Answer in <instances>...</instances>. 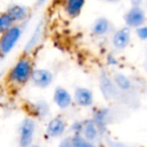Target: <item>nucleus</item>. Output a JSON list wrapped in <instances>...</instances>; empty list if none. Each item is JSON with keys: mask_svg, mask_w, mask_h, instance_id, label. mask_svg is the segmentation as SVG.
<instances>
[{"mask_svg": "<svg viewBox=\"0 0 147 147\" xmlns=\"http://www.w3.org/2000/svg\"><path fill=\"white\" fill-rule=\"evenodd\" d=\"M34 129L35 123L32 119L26 118L22 121L20 128H19V134H20L19 143H20V146L26 147L31 144L33 134H34Z\"/></svg>", "mask_w": 147, "mask_h": 147, "instance_id": "obj_3", "label": "nucleus"}, {"mask_svg": "<svg viewBox=\"0 0 147 147\" xmlns=\"http://www.w3.org/2000/svg\"><path fill=\"white\" fill-rule=\"evenodd\" d=\"M107 1H109V2H116L118 0H107Z\"/></svg>", "mask_w": 147, "mask_h": 147, "instance_id": "obj_23", "label": "nucleus"}, {"mask_svg": "<svg viewBox=\"0 0 147 147\" xmlns=\"http://www.w3.org/2000/svg\"><path fill=\"white\" fill-rule=\"evenodd\" d=\"M30 79L34 86L38 88H47L53 83V74L47 69H37L32 71Z\"/></svg>", "mask_w": 147, "mask_h": 147, "instance_id": "obj_5", "label": "nucleus"}, {"mask_svg": "<svg viewBox=\"0 0 147 147\" xmlns=\"http://www.w3.org/2000/svg\"><path fill=\"white\" fill-rule=\"evenodd\" d=\"M124 20L127 26L137 28L145 22V13L140 6H132V8L125 14Z\"/></svg>", "mask_w": 147, "mask_h": 147, "instance_id": "obj_4", "label": "nucleus"}, {"mask_svg": "<svg viewBox=\"0 0 147 147\" xmlns=\"http://www.w3.org/2000/svg\"><path fill=\"white\" fill-rule=\"evenodd\" d=\"M132 3V6H140L142 3V0H130Z\"/></svg>", "mask_w": 147, "mask_h": 147, "instance_id": "obj_22", "label": "nucleus"}, {"mask_svg": "<svg viewBox=\"0 0 147 147\" xmlns=\"http://www.w3.org/2000/svg\"><path fill=\"white\" fill-rule=\"evenodd\" d=\"M39 34H40V31H39V28H37L36 30H35L33 37H31V39L29 40V45H28L32 47V45H34V43H36V38H38V37H39Z\"/></svg>", "mask_w": 147, "mask_h": 147, "instance_id": "obj_21", "label": "nucleus"}, {"mask_svg": "<svg viewBox=\"0 0 147 147\" xmlns=\"http://www.w3.org/2000/svg\"><path fill=\"white\" fill-rule=\"evenodd\" d=\"M98 126L94 120L87 121L83 127V134L89 141H94L98 137Z\"/></svg>", "mask_w": 147, "mask_h": 147, "instance_id": "obj_12", "label": "nucleus"}, {"mask_svg": "<svg viewBox=\"0 0 147 147\" xmlns=\"http://www.w3.org/2000/svg\"><path fill=\"white\" fill-rule=\"evenodd\" d=\"M45 0H38L39 3H42V2H45Z\"/></svg>", "mask_w": 147, "mask_h": 147, "instance_id": "obj_24", "label": "nucleus"}, {"mask_svg": "<svg viewBox=\"0 0 147 147\" xmlns=\"http://www.w3.org/2000/svg\"><path fill=\"white\" fill-rule=\"evenodd\" d=\"M117 85L113 83L107 76H103L101 78V90L103 92V95L107 99L114 98L117 94Z\"/></svg>", "mask_w": 147, "mask_h": 147, "instance_id": "obj_10", "label": "nucleus"}, {"mask_svg": "<svg viewBox=\"0 0 147 147\" xmlns=\"http://www.w3.org/2000/svg\"><path fill=\"white\" fill-rule=\"evenodd\" d=\"M136 33L139 36V38L143 39V40L147 39V27L146 26H142V25H141V26L137 27Z\"/></svg>", "mask_w": 147, "mask_h": 147, "instance_id": "obj_19", "label": "nucleus"}, {"mask_svg": "<svg viewBox=\"0 0 147 147\" xmlns=\"http://www.w3.org/2000/svg\"><path fill=\"white\" fill-rule=\"evenodd\" d=\"M65 122L61 118H55L47 127V134L51 137H59L65 132Z\"/></svg>", "mask_w": 147, "mask_h": 147, "instance_id": "obj_9", "label": "nucleus"}, {"mask_svg": "<svg viewBox=\"0 0 147 147\" xmlns=\"http://www.w3.org/2000/svg\"><path fill=\"white\" fill-rule=\"evenodd\" d=\"M83 127H84L83 124H81V123H79V122H76L71 126V130L75 131L76 134H80V132H83Z\"/></svg>", "mask_w": 147, "mask_h": 147, "instance_id": "obj_20", "label": "nucleus"}, {"mask_svg": "<svg viewBox=\"0 0 147 147\" xmlns=\"http://www.w3.org/2000/svg\"><path fill=\"white\" fill-rule=\"evenodd\" d=\"M75 101L82 107H89L93 104V94L87 88H77L75 92Z\"/></svg>", "mask_w": 147, "mask_h": 147, "instance_id": "obj_8", "label": "nucleus"}, {"mask_svg": "<svg viewBox=\"0 0 147 147\" xmlns=\"http://www.w3.org/2000/svg\"><path fill=\"white\" fill-rule=\"evenodd\" d=\"M7 12L9 13V15L12 17L14 21H22L27 16L26 8L21 5H13V6L9 7Z\"/></svg>", "mask_w": 147, "mask_h": 147, "instance_id": "obj_14", "label": "nucleus"}, {"mask_svg": "<svg viewBox=\"0 0 147 147\" xmlns=\"http://www.w3.org/2000/svg\"><path fill=\"white\" fill-rule=\"evenodd\" d=\"M110 29V22L105 17L97 19L93 25V32L96 35H104Z\"/></svg>", "mask_w": 147, "mask_h": 147, "instance_id": "obj_13", "label": "nucleus"}, {"mask_svg": "<svg viewBox=\"0 0 147 147\" xmlns=\"http://www.w3.org/2000/svg\"><path fill=\"white\" fill-rule=\"evenodd\" d=\"M112 42L116 49H125L130 42V29H129V26L123 27V28L117 30L113 35Z\"/></svg>", "mask_w": 147, "mask_h": 147, "instance_id": "obj_6", "label": "nucleus"}, {"mask_svg": "<svg viewBox=\"0 0 147 147\" xmlns=\"http://www.w3.org/2000/svg\"><path fill=\"white\" fill-rule=\"evenodd\" d=\"M13 22H15V21L9 15L8 12L3 13L1 15V17H0V30H1V32L4 33L6 30L11 28L13 26Z\"/></svg>", "mask_w": 147, "mask_h": 147, "instance_id": "obj_16", "label": "nucleus"}, {"mask_svg": "<svg viewBox=\"0 0 147 147\" xmlns=\"http://www.w3.org/2000/svg\"><path fill=\"white\" fill-rule=\"evenodd\" d=\"M114 82L120 90L128 91L131 88V82L126 76L122 74H116L114 77Z\"/></svg>", "mask_w": 147, "mask_h": 147, "instance_id": "obj_15", "label": "nucleus"}, {"mask_svg": "<svg viewBox=\"0 0 147 147\" xmlns=\"http://www.w3.org/2000/svg\"><path fill=\"white\" fill-rule=\"evenodd\" d=\"M21 35V28L18 25L12 26L6 30L2 35V38L0 41V51L2 57L6 55L7 53H10L11 49L14 47L16 42L18 41L19 37Z\"/></svg>", "mask_w": 147, "mask_h": 147, "instance_id": "obj_2", "label": "nucleus"}, {"mask_svg": "<svg viewBox=\"0 0 147 147\" xmlns=\"http://www.w3.org/2000/svg\"><path fill=\"white\" fill-rule=\"evenodd\" d=\"M31 63L28 59H21L15 63L10 73V79L16 84L22 85L28 81L31 77Z\"/></svg>", "mask_w": 147, "mask_h": 147, "instance_id": "obj_1", "label": "nucleus"}, {"mask_svg": "<svg viewBox=\"0 0 147 147\" xmlns=\"http://www.w3.org/2000/svg\"><path fill=\"white\" fill-rule=\"evenodd\" d=\"M91 141L86 139L85 137L81 136L80 134H75L71 138V146L76 147H84V146H92Z\"/></svg>", "mask_w": 147, "mask_h": 147, "instance_id": "obj_17", "label": "nucleus"}, {"mask_svg": "<svg viewBox=\"0 0 147 147\" xmlns=\"http://www.w3.org/2000/svg\"><path fill=\"white\" fill-rule=\"evenodd\" d=\"M85 4V0H67L65 3V10L71 17H76L82 11V8Z\"/></svg>", "mask_w": 147, "mask_h": 147, "instance_id": "obj_11", "label": "nucleus"}, {"mask_svg": "<svg viewBox=\"0 0 147 147\" xmlns=\"http://www.w3.org/2000/svg\"><path fill=\"white\" fill-rule=\"evenodd\" d=\"M107 113H108V111L107 110H99L98 112L95 114V118H94V121L95 123L97 124V126H98L99 129H103L105 127V125H106V118H107Z\"/></svg>", "mask_w": 147, "mask_h": 147, "instance_id": "obj_18", "label": "nucleus"}, {"mask_svg": "<svg viewBox=\"0 0 147 147\" xmlns=\"http://www.w3.org/2000/svg\"><path fill=\"white\" fill-rule=\"evenodd\" d=\"M53 101L61 109H67L71 104V97L65 89L57 87L53 94Z\"/></svg>", "mask_w": 147, "mask_h": 147, "instance_id": "obj_7", "label": "nucleus"}]
</instances>
